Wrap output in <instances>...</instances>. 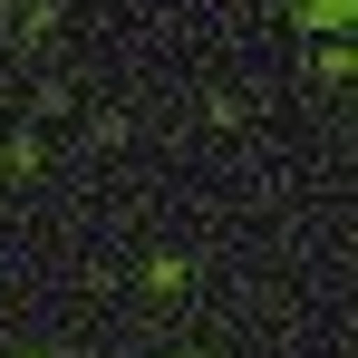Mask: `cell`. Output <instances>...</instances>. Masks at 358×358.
Masks as SVG:
<instances>
[{
	"label": "cell",
	"instance_id": "1",
	"mask_svg": "<svg viewBox=\"0 0 358 358\" xmlns=\"http://www.w3.org/2000/svg\"><path fill=\"white\" fill-rule=\"evenodd\" d=\"M358 20V0H310V29H349Z\"/></svg>",
	"mask_w": 358,
	"mask_h": 358
}]
</instances>
